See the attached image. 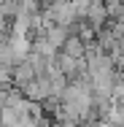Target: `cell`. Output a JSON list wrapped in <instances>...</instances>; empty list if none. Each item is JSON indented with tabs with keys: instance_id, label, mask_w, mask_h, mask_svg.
I'll list each match as a JSON object with an SVG mask.
<instances>
[{
	"instance_id": "obj_1",
	"label": "cell",
	"mask_w": 124,
	"mask_h": 127,
	"mask_svg": "<svg viewBox=\"0 0 124 127\" xmlns=\"http://www.w3.org/2000/svg\"><path fill=\"white\" fill-rule=\"evenodd\" d=\"M81 19L92 27L95 32H97V30H102V27H108V11H105V3H102V0H92V3L84 8Z\"/></svg>"
}]
</instances>
